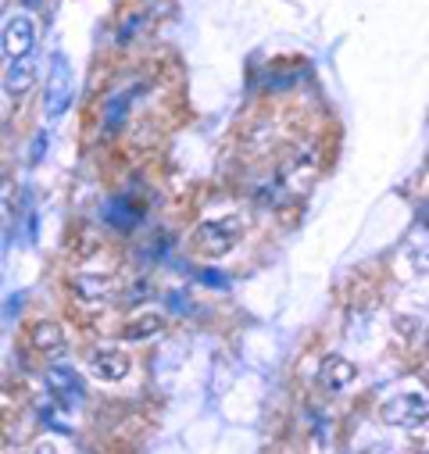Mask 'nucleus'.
I'll use <instances>...</instances> for the list:
<instances>
[{
    "label": "nucleus",
    "mask_w": 429,
    "mask_h": 454,
    "mask_svg": "<svg viewBox=\"0 0 429 454\" xmlns=\"http://www.w3.org/2000/svg\"><path fill=\"white\" fill-rule=\"evenodd\" d=\"M161 329H165V315L144 311V315H133V318L122 325V340H126V344H144V340L158 336Z\"/></svg>",
    "instance_id": "11"
},
{
    "label": "nucleus",
    "mask_w": 429,
    "mask_h": 454,
    "mask_svg": "<svg viewBox=\"0 0 429 454\" xmlns=\"http://www.w3.org/2000/svg\"><path fill=\"white\" fill-rule=\"evenodd\" d=\"M136 93H140V90H133V93L126 90V93H119V97H112V100L104 104V129H107V133H115V129L122 126V119L129 115V104H133Z\"/></svg>",
    "instance_id": "13"
},
{
    "label": "nucleus",
    "mask_w": 429,
    "mask_h": 454,
    "mask_svg": "<svg viewBox=\"0 0 429 454\" xmlns=\"http://www.w3.org/2000/svg\"><path fill=\"white\" fill-rule=\"evenodd\" d=\"M29 344L40 355H61L65 351V329L58 322H51V318H40L29 329Z\"/></svg>",
    "instance_id": "9"
},
{
    "label": "nucleus",
    "mask_w": 429,
    "mask_h": 454,
    "mask_svg": "<svg viewBox=\"0 0 429 454\" xmlns=\"http://www.w3.org/2000/svg\"><path fill=\"white\" fill-rule=\"evenodd\" d=\"M318 383H322V390H326V394H347L358 383V369L347 358L330 355L326 362L318 365Z\"/></svg>",
    "instance_id": "6"
},
{
    "label": "nucleus",
    "mask_w": 429,
    "mask_h": 454,
    "mask_svg": "<svg viewBox=\"0 0 429 454\" xmlns=\"http://www.w3.org/2000/svg\"><path fill=\"white\" fill-rule=\"evenodd\" d=\"M33 82H36V65H33V58H19V61H12L8 79H4V90H8L12 97H26V93L33 90Z\"/></svg>",
    "instance_id": "12"
},
{
    "label": "nucleus",
    "mask_w": 429,
    "mask_h": 454,
    "mask_svg": "<svg viewBox=\"0 0 429 454\" xmlns=\"http://www.w3.org/2000/svg\"><path fill=\"white\" fill-rule=\"evenodd\" d=\"M422 387H425V390H429V365H425V369H422Z\"/></svg>",
    "instance_id": "19"
},
{
    "label": "nucleus",
    "mask_w": 429,
    "mask_h": 454,
    "mask_svg": "<svg viewBox=\"0 0 429 454\" xmlns=\"http://www.w3.org/2000/svg\"><path fill=\"white\" fill-rule=\"evenodd\" d=\"M115 294V283L107 279V276H72V297L79 304H104V301H112Z\"/></svg>",
    "instance_id": "8"
},
{
    "label": "nucleus",
    "mask_w": 429,
    "mask_h": 454,
    "mask_svg": "<svg viewBox=\"0 0 429 454\" xmlns=\"http://www.w3.org/2000/svg\"><path fill=\"white\" fill-rule=\"evenodd\" d=\"M411 269L418 276H429V244L425 247H411Z\"/></svg>",
    "instance_id": "15"
},
{
    "label": "nucleus",
    "mask_w": 429,
    "mask_h": 454,
    "mask_svg": "<svg viewBox=\"0 0 429 454\" xmlns=\"http://www.w3.org/2000/svg\"><path fill=\"white\" fill-rule=\"evenodd\" d=\"M43 380H47L51 397H54L65 411L82 408V401H86V387H82V380H79V372H75V369H68V365H51Z\"/></svg>",
    "instance_id": "4"
},
{
    "label": "nucleus",
    "mask_w": 429,
    "mask_h": 454,
    "mask_svg": "<svg viewBox=\"0 0 429 454\" xmlns=\"http://www.w3.org/2000/svg\"><path fill=\"white\" fill-rule=\"evenodd\" d=\"M197 279H200L204 286H211V290H226V286H230V276L214 272V269H197Z\"/></svg>",
    "instance_id": "14"
},
{
    "label": "nucleus",
    "mask_w": 429,
    "mask_h": 454,
    "mask_svg": "<svg viewBox=\"0 0 429 454\" xmlns=\"http://www.w3.org/2000/svg\"><path fill=\"white\" fill-rule=\"evenodd\" d=\"M129 369H133V362L122 351H93L90 355V372L100 383H122L129 376Z\"/></svg>",
    "instance_id": "7"
},
{
    "label": "nucleus",
    "mask_w": 429,
    "mask_h": 454,
    "mask_svg": "<svg viewBox=\"0 0 429 454\" xmlns=\"http://www.w3.org/2000/svg\"><path fill=\"white\" fill-rule=\"evenodd\" d=\"M240 237H244V222L237 215L207 218L193 230V251L200 258H222L240 244Z\"/></svg>",
    "instance_id": "2"
},
{
    "label": "nucleus",
    "mask_w": 429,
    "mask_h": 454,
    "mask_svg": "<svg viewBox=\"0 0 429 454\" xmlns=\"http://www.w3.org/2000/svg\"><path fill=\"white\" fill-rule=\"evenodd\" d=\"M104 222L115 225L119 233H133L136 225L144 222V211L140 207H129L126 197H112V200H107V207H104Z\"/></svg>",
    "instance_id": "10"
},
{
    "label": "nucleus",
    "mask_w": 429,
    "mask_h": 454,
    "mask_svg": "<svg viewBox=\"0 0 429 454\" xmlns=\"http://www.w3.org/2000/svg\"><path fill=\"white\" fill-rule=\"evenodd\" d=\"M33 454H58V447H54V443H40Z\"/></svg>",
    "instance_id": "18"
},
{
    "label": "nucleus",
    "mask_w": 429,
    "mask_h": 454,
    "mask_svg": "<svg viewBox=\"0 0 429 454\" xmlns=\"http://www.w3.org/2000/svg\"><path fill=\"white\" fill-rule=\"evenodd\" d=\"M72 97H75V75H72V65L68 58L54 54L51 61V75H47V86H43V111L47 119L58 122L65 111L72 107Z\"/></svg>",
    "instance_id": "3"
},
{
    "label": "nucleus",
    "mask_w": 429,
    "mask_h": 454,
    "mask_svg": "<svg viewBox=\"0 0 429 454\" xmlns=\"http://www.w3.org/2000/svg\"><path fill=\"white\" fill-rule=\"evenodd\" d=\"M40 154H47V133L36 137V147H33V161H40Z\"/></svg>",
    "instance_id": "16"
},
{
    "label": "nucleus",
    "mask_w": 429,
    "mask_h": 454,
    "mask_svg": "<svg viewBox=\"0 0 429 454\" xmlns=\"http://www.w3.org/2000/svg\"><path fill=\"white\" fill-rule=\"evenodd\" d=\"M33 43H36V22H33V15H22L19 12V15H12L4 22V29H0V47H4V54L12 61L29 58Z\"/></svg>",
    "instance_id": "5"
},
{
    "label": "nucleus",
    "mask_w": 429,
    "mask_h": 454,
    "mask_svg": "<svg viewBox=\"0 0 429 454\" xmlns=\"http://www.w3.org/2000/svg\"><path fill=\"white\" fill-rule=\"evenodd\" d=\"M168 304H172V311H183V308H190V301H186L183 294H172V297H168Z\"/></svg>",
    "instance_id": "17"
},
{
    "label": "nucleus",
    "mask_w": 429,
    "mask_h": 454,
    "mask_svg": "<svg viewBox=\"0 0 429 454\" xmlns=\"http://www.w3.org/2000/svg\"><path fill=\"white\" fill-rule=\"evenodd\" d=\"M379 419L394 429H418L429 422V390L425 387H411V390H397L379 404Z\"/></svg>",
    "instance_id": "1"
}]
</instances>
